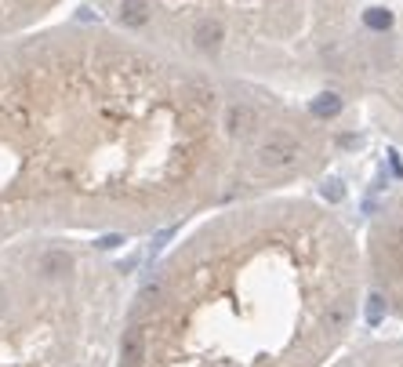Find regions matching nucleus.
<instances>
[{
	"label": "nucleus",
	"instance_id": "4",
	"mask_svg": "<svg viewBox=\"0 0 403 367\" xmlns=\"http://www.w3.org/2000/svg\"><path fill=\"white\" fill-rule=\"evenodd\" d=\"M124 302V269L91 244H0V367H113Z\"/></svg>",
	"mask_w": 403,
	"mask_h": 367
},
{
	"label": "nucleus",
	"instance_id": "7",
	"mask_svg": "<svg viewBox=\"0 0 403 367\" xmlns=\"http://www.w3.org/2000/svg\"><path fill=\"white\" fill-rule=\"evenodd\" d=\"M331 367H403V338H385V342H367L342 356Z\"/></svg>",
	"mask_w": 403,
	"mask_h": 367
},
{
	"label": "nucleus",
	"instance_id": "5",
	"mask_svg": "<svg viewBox=\"0 0 403 367\" xmlns=\"http://www.w3.org/2000/svg\"><path fill=\"white\" fill-rule=\"evenodd\" d=\"M359 255H364V273L371 276L378 298L396 320H403V189L392 193L378 211Z\"/></svg>",
	"mask_w": 403,
	"mask_h": 367
},
{
	"label": "nucleus",
	"instance_id": "1",
	"mask_svg": "<svg viewBox=\"0 0 403 367\" xmlns=\"http://www.w3.org/2000/svg\"><path fill=\"white\" fill-rule=\"evenodd\" d=\"M291 98L105 22L0 40V244L150 236L247 200V157Z\"/></svg>",
	"mask_w": 403,
	"mask_h": 367
},
{
	"label": "nucleus",
	"instance_id": "6",
	"mask_svg": "<svg viewBox=\"0 0 403 367\" xmlns=\"http://www.w3.org/2000/svg\"><path fill=\"white\" fill-rule=\"evenodd\" d=\"M62 0H0V40L40 30Z\"/></svg>",
	"mask_w": 403,
	"mask_h": 367
},
{
	"label": "nucleus",
	"instance_id": "3",
	"mask_svg": "<svg viewBox=\"0 0 403 367\" xmlns=\"http://www.w3.org/2000/svg\"><path fill=\"white\" fill-rule=\"evenodd\" d=\"M102 22L215 77L312 88L356 33V0H91Z\"/></svg>",
	"mask_w": 403,
	"mask_h": 367
},
{
	"label": "nucleus",
	"instance_id": "2",
	"mask_svg": "<svg viewBox=\"0 0 403 367\" xmlns=\"http://www.w3.org/2000/svg\"><path fill=\"white\" fill-rule=\"evenodd\" d=\"M364 255L309 197L229 204L124 302L113 367H327L356 328Z\"/></svg>",
	"mask_w": 403,
	"mask_h": 367
}]
</instances>
